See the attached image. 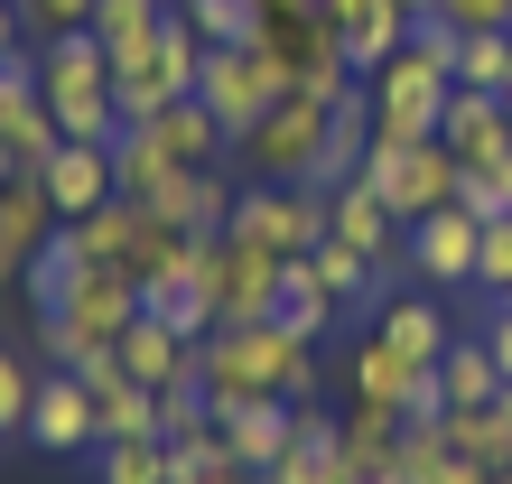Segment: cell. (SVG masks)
I'll return each instance as SVG.
<instances>
[{
	"label": "cell",
	"instance_id": "27",
	"mask_svg": "<svg viewBox=\"0 0 512 484\" xmlns=\"http://www.w3.org/2000/svg\"><path fill=\"white\" fill-rule=\"evenodd\" d=\"M447 447H457L466 466L503 475V466H512V410H503V401H485V410H447Z\"/></svg>",
	"mask_w": 512,
	"mask_h": 484
},
{
	"label": "cell",
	"instance_id": "23",
	"mask_svg": "<svg viewBox=\"0 0 512 484\" xmlns=\"http://www.w3.org/2000/svg\"><path fill=\"white\" fill-rule=\"evenodd\" d=\"M140 215H149L140 196H112V205H94V215H75L66 233H75V252L94 261V270H131V242H140Z\"/></svg>",
	"mask_w": 512,
	"mask_h": 484
},
{
	"label": "cell",
	"instance_id": "42",
	"mask_svg": "<svg viewBox=\"0 0 512 484\" xmlns=\"http://www.w3.org/2000/svg\"><path fill=\"white\" fill-rule=\"evenodd\" d=\"M261 484H326L308 457H280V466H261Z\"/></svg>",
	"mask_w": 512,
	"mask_h": 484
},
{
	"label": "cell",
	"instance_id": "22",
	"mask_svg": "<svg viewBox=\"0 0 512 484\" xmlns=\"http://www.w3.org/2000/svg\"><path fill=\"white\" fill-rule=\"evenodd\" d=\"M373 336H382V345H401L410 363H438L447 345H457V336H447V317H438V298H419V289H401V298H382V317H373Z\"/></svg>",
	"mask_w": 512,
	"mask_h": 484
},
{
	"label": "cell",
	"instance_id": "37",
	"mask_svg": "<svg viewBox=\"0 0 512 484\" xmlns=\"http://www.w3.org/2000/svg\"><path fill=\"white\" fill-rule=\"evenodd\" d=\"M28 401H38V363L0 345V438H28Z\"/></svg>",
	"mask_w": 512,
	"mask_h": 484
},
{
	"label": "cell",
	"instance_id": "16",
	"mask_svg": "<svg viewBox=\"0 0 512 484\" xmlns=\"http://www.w3.org/2000/svg\"><path fill=\"white\" fill-rule=\"evenodd\" d=\"M112 363H122L131 382H149V391H168V382H187V373H205V345H187L177 326H159V317H131L122 336H112Z\"/></svg>",
	"mask_w": 512,
	"mask_h": 484
},
{
	"label": "cell",
	"instance_id": "51",
	"mask_svg": "<svg viewBox=\"0 0 512 484\" xmlns=\"http://www.w3.org/2000/svg\"><path fill=\"white\" fill-rule=\"evenodd\" d=\"M10 10H19V0H10Z\"/></svg>",
	"mask_w": 512,
	"mask_h": 484
},
{
	"label": "cell",
	"instance_id": "30",
	"mask_svg": "<svg viewBox=\"0 0 512 484\" xmlns=\"http://www.w3.org/2000/svg\"><path fill=\"white\" fill-rule=\"evenodd\" d=\"M168 10H177V0H94V38H103L112 56H140V47L168 28Z\"/></svg>",
	"mask_w": 512,
	"mask_h": 484
},
{
	"label": "cell",
	"instance_id": "18",
	"mask_svg": "<svg viewBox=\"0 0 512 484\" xmlns=\"http://www.w3.org/2000/svg\"><path fill=\"white\" fill-rule=\"evenodd\" d=\"M215 429H224L233 457L261 475V466H280L298 447V401H233V410H215Z\"/></svg>",
	"mask_w": 512,
	"mask_h": 484
},
{
	"label": "cell",
	"instance_id": "35",
	"mask_svg": "<svg viewBox=\"0 0 512 484\" xmlns=\"http://www.w3.org/2000/svg\"><path fill=\"white\" fill-rule=\"evenodd\" d=\"M308 270H317V280H326V289L345 298V308H364V298H373V261L354 252V242H336V233H326L317 252H308Z\"/></svg>",
	"mask_w": 512,
	"mask_h": 484
},
{
	"label": "cell",
	"instance_id": "24",
	"mask_svg": "<svg viewBox=\"0 0 512 484\" xmlns=\"http://www.w3.org/2000/svg\"><path fill=\"white\" fill-rule=\"evenodd\" d=\"M438 401L447 410H485V401H503V363L485 354V336H457L438 354Z\"/></svg>",
	"mask_w": 512,
	"mask_h": 484
},
{
	"label": "cell",
	"instance_id": "25",
	"mask_svg": "<svg viewBox=\"0 0 512 484\" xmlns=\"http://www.w3.org/2000/svg\"><path fill=\"white\" fill-rule=\"evenodd\" d=\"M336 308H345V298L326 289V280H317L308 261H289V280H280V298H270V326H289L298 345H317L326 326H336Z\"/></svg>",
	"mask_w": 512,
	"mask_h": 484
},
{
	"label": "cell",
	"instance_id": "17",
	"mask_svg": "<svg viewBox=\"0 0 512 484\" xmlns=\"http://www.w3.org/2000/svg\"><path fill=\"white\" fill-rule=\"evenodd\" d=\"M38 177H47L56 224H75V215H94V205H112V196H122V187H112V149H94V140H66Z\"/></svg>",
	"mask_w": 512,
	"mask_h": 484
},
{
	"label": "cell",
	"instance_id": "33",
	"mask_svg": "<svg viewBox=\"0 0 512 484\" xmlns=\"http://www.w3.org/2000/svg\"><path fill=\"white\" fill-rule=\"evenodd\" d=\"M94 484H168V438H103Z\"/></svg>",
	"mask_w": 512,
	"mask_h": 484
},
{
	"label": "cell",
	"instance_id": "12",
	"mask_svg": "<svg viewBox=\"0 0 512 484\" xmlns=\"http://www.w3.org/2000/svg\"><path fill=\"white\" fill-rule=\"evenodd\" d=\"M410 270L429 289H475V252H485V224L466 215V205H438V215H419L410 233Z\"/></svg>",
	"mask_w": 512,
	"mask_h": 484
},
{
	"label": "cell",
	"instance_id": "21",
	"mask_svg": "<svg viewBox=\"0 0 512 484\" xmlns=\"http://www.w3.org/2000/svg\"><path fill=\"white\" fill-rule=\"evenodd\" d=\"M410 28H419V19L401 10V0H354V10L336 19V38H345V66H354V75H382L391 56L410 47Z\"/></svg>",
	"mask_w": 512,
	"mask_h": 484
},
{
	"label": "cell",
	"instance_id": "5",
	"mask_svg": "<svg viewBox=\"0 0 512 484\" xmlns=\"http://www.w3.org/2000/svg\"><path fill=\"white\" fill-rule=\"evenodd\" d=\"M364 177L382 187V205H391L401 224L438 215V205H457V187H466V168H457V149H447V140H373Z\"/></svg>",
	"mask_w": 512,
	"mask_h": 484
},
{
	"label": "cell",
	"instance_id": "13",
	"mask_svg": "<svg viewBox=\"0 0 512 484\" xmlns=\"http://www.w3.org/2000/svg\"><path fill=\"white\" fill-rule=\"evenodd\" d=\"M140 317L177 326L187 345H205V336L224 326V317H215V289H205V242H196V252L177 261V270H159V280H140Z\"/></svg>",
	"mask_w": 512,
	"mask_h": 484
},
{
	"label": "cell",
	"instance_id": "34",
	"mask_svg": "<svg viewBox=\"0 0 512 484\" xmlns=\"http://www.w3.org/2000/svg\"><path fill=\"white\" fill-rule=\"evenodd\" d=\"M159 177H177V168L159 159V140H149L140 121H122V140H112V187L149 205V196H159Z\"/></svg>",
	"mask_w": 512,
	"mask_h": 484
},
{
	"label": "cell",
	"instance_id": "14",
	"mask_svg": "<svg viewBox=\"0 0 512 484\" xmlns=\"http://www.w3.org/2000/svg\"><path fill=\"white\" fill-rule=\"evenodd\" d=\"M233 177L224 168H177V177H159V196H149V215H168L187 242H215L224 224H233Z\"/></svg>",
	"mask_w": 512,
	"mask_h": 484
},
{
	"label": "cell",
	"instance_id": "11",
	"mask_svg": "<svg viewBox=\"0 0 512 484\" xmlns=\"http://www.w3.org/2000/svg\"><path fill=\"white\" fill-rule=\"evenodd\" d=\"M438 140L457 149V168H466V177H503V168H512V103L485 94V84H457V94H447Z\"/></svg>",
	"mask_w": 512,
	"mask_h": 484
},
{
	"label": "cell",
	"instance_id": "41",
	"mask_svg": "<svg viewBox=\"0 0 512 484\" xmlns=\"http://www.w3.org/2000/svg\"><path fill=\"white\" fill-rule=\"evenodd\" d=\"M438 19L475 38V28H512V0H438Z\"/></svg>",
	"mask_w": 512,
	"mask_h": 484
},
{
	"label": "cell",
	"instance_id": "4",
	"mask_svg": "<svg viewBox=\"0 0 512 484\" xmlns=\"http://www.w3.org/2000/svg\"><path fill=\"white\" fill-rule=\"evenodd\" d=\"M140 317V280L131 270H84V289L66 298V308H47L38 317V354L47 363H84V354H103L122 326Z\"/></svg>",
	"mask_w": 512,
	"mask_h": 484
},
{
	"label": "cell",
	"instance_id": "1",
	"mask_svg": "<svg viewBox=\"0 0 512 484\" xmlns=\"http://www.w3.org/2000/svg\"><path fill=\"white\" fill-rule=\"evenodd\" d=\"M205 391L215 410L233 401H317V345H298L289 326H215L205 336Z\"/></svg>",
	"mask_w": 512,
	"mask_h": 484
},
{
	"label": "cell",
	"instance_id": "36",
	"mask_svg": "<svg viewBox=\"0 0 512 484\" xmlns=\"http://www.w3.org/2000/svg\"><path fill=\"white\" fill-rule=\"evenodd\" d=\"M196 429H215V391H205V373L159 391V438H196Z\"/></svg>",
	"mask_w": 512,
	"mask_h": 484
},
{
	"label": "cell",
	"instance_id": "31",
	"mask_svg": "<svg viewBox=\"0 0 512 484\" xmlns=\"http://www.w3.org/2000/svg\"><path fill=\"white\" fill-rule=\"evenodd\" d=\"M177 10H187V28L205 47H261V0H177Z\"/></svg>",
	"mask_w": 512,
	"mask_h": 484
},
{
	"label": "cell",
	"instance_id": "32",
	"mask_svg": "<svg viewBox=\"0 0 512 484\" xmlns=\"http://www.w3.org/2000/svg\"><path fill=\"white\" fill-rule=\"evenodd\" d=\"M447 466H457V447H447V410L401 419V484H438Z\"/></svg>",
	"mask_w": 512,
	"mask_h": 484
},
{
	"label": "cell",
	"instance_id": "20",
	"mask_svg": "<svg viewBox=\"0 0 512 484\" xmlns=\"http://www.w3.org/2000/svg\"><path fill=\"white\" fill-rule=\"evenodd\" d=\"M140 131L159 140V159H168V168H215V159H233V131H224V121L205 112L196 94H187V103H168L159 121H140Z\"/></svg>",
	"mask_w": 512,
	"mask_h": 484
},
{
	"label": "cell",
	"instance_id": "50",
	"mask_svg": "<svg viewBox=\"0 0 512 484\" xmlns=\"http://www.w3.org/2000/svg\"><path fill=\"white\" fill-rule=\"evenodd\" d=\"M503 308H512V289H503Z\"/></svg>",
	"mask_w": 512,
	"mask_h": 484
},
{
	"label": "cell",
	"instance_id": "7",
	"mask_svg": "<svg viewBox=\"0 0 512 484\" xmlns=\"http://www.w3.org/2000/svg\"><path fill=\"white\" fill-rule=\"evenodd\" d=\"M280 280H289V261L270 252V242H252V233H215L205 242V289H215L224 326H261L270 298H280Z\"/></svg>",
	"mask_w": 512,
	"mask_h": 484
},
{
	"label": "cell",
	"instance_id": "6",
	"mask_svg": "<svg viewBox=\"0 0 512 484\" xmlns=\"http://www.w3.org/2000/svg\"><path fill=\"white\" fill-rule=\"evenodd\" d=\"M289 84H298V75H289V66H280V56H270V47H205V75H196V103L215 112V121H224L233 140H243L252 121H261L270 103L289 94Z\"/></svg>",
	"mask_w": 512,
	"mask_h": 484
},
{
	"label": "cell",
	"instance_id": "26",
	"mask_svg": "<svg viewBox=\"0 0 512 484\" xmlns=\"http://www.w3.org/2000/svg\"><path fill=\"white\" fill-rule=\"evenodd\" d=\"M84 270H94V261H84V252H75V233L56 224L38 252H28V270H19V280H28V298H38V317H47V308H66V298L84 289Z\"/></svg>",
	"mask_w": 512,
	"mask_h": 484
},
{
	"label": "cell",
	"instance_id": "15",
	"mask_svg": "<svg viewBox=\"0 0 512 484\" xmlns=\"http://www.w3.org/2000/svg\"><path fill=\"white\" fill-rule=\"evenodd\" d=\"M38 94H47V103H84V94H112V47L94 38V28L38 38Z\"/></svg>",
	"mask_w": 512,
	"mask_h": 484
},
{
	"label": "cell",
	"instance_id": "29",
	"mask_svg": "<svg viewBox=\"0 0 512 484\" xmlns=\"http://www.w3.org/2000/svg\"><path fill=\"white\" fill-rule=\"evenodd\" d=\"M0 233H10L19 252H38V242L56 233V205H47V177H28V168H10V177H0Z\"/></svg>",
	"mask_w": 512,
	"mask_h": 484
},
{
	"label": "cell",
	"instance_id": "9",
	"mask_svg": "<svg viewBox=\"0 0 512 484\" xmlns=\"http://www.w3.org/2000/svg\"><path fill=\"white\" fill-rule=\"evenodd\" d=\"M28 447H38V457H94V447H103V401L84 391L75 363L38 373V401H28Z\"/></svg>",
	"mask_w": 512,
	"mask_h": 484
},
{
	"label": "cell",
	"instance_id": "44",
	"mask_svg": "<svg viewBox=\"0 0 512 484\" xmlns=\"http://www.w3.org/2000/svg\"><path fill=\"white\" fill-rule=\"evenodd\" d=\"M19 270H28V252H19V242H10V233H0V289H10V280H19Z\"/></svg>",
	"mask_w": 512,
	"mask_h": 484
},
{
	"label": "cell",
	"instance_id": "28",
	"mask_svg": "<svg viewBox=\"0 0 512 484\" xmlns=\"http://www.w3.org/2000/svg\"><path fill=\"white\" fill-rule=\"evenodd\" d=\"M168 484H261V475L224 447V429H196V438H168Z\"/></svg>",
	"mask_w": 512,
	"mask_h": 484
},
{
	"label": "cell",
	"instance_id": "19",
	"mask_svg": "<svg viewBox=\"0 0 512 484\" xmlns=\"http://www.w3.org/2000/svg\"><path fill=\"white\" fill-rule=\"evenodd\" d=\"M326 233H336V242H354L364 261H382V252H401V233H410V224L382 205V187H373V177H354V187H336V196H326Z\"/></svg>",
	"mask_w": 512,
	"mask_h": 484
},
{
	"label": "cell",
	"instance_id": "40",
	"mask_svg": "<svg viewBox=\"0 0 512 484\" xmlns=\"http://www.w3.org/2000/svg\"><path fill=\"white\" fill-rule=\"evenodd\" d=\"M28 38H66V28H94V0H19Z\"/></svg>",
	"mask_w": 512,
	"mask_h": 484
},
{
	"label": "cell",
	"instance_id": "38",
	"mask_svg": "<svg viewBox=\"0 0 512 484\" xmlns=\"http://www.w3.org/2000/svg\"><path fill=\"white\" fill-rule=\"evenodd\" d=\"M503 75H512V47H503V28H475V38L457 47V84H485V94H503Z\"/></svg>",
	"mask_w": 512,
	"mask_h": 484
},
{
	"label": "cell",
	"instance_id": "43",
	"mask_svg": "<svg viewBox=\"0 0 512 484\" xmlns=\"http://www.w3.org/2000/svg\"><path fill=\"white\" fill-rule=\"evenodd\" d=\"M10 47H28V19L10 10V0H0V56H10Z\"/></svg>",
	"mask_w": 512,
	"mask_h": 484
},
{
	"label": "cell",
	"instance_id": "10",
	"mask_svg": "<svg viewBox=\"0 0 512 484\" xmlns=\"http://www.w3.org/2000/svg\"><path fill=\"white\" fill-rule=\"evenodd\" d=\"M345 382H354V401L401 410V419H419V410H447V401H438V363H410L401 345H382V336H364V345L345 354Z\"/></svg>",
	"mask_w": 512,
	"mask_h": 484
},
{
	"label": "cell",
	"instance_id": "49",
	"mask_svg": "<svg viewBox=\"0 0 512 484\" xmlns=\"http://www.w3.org/2000/svg\"><path fill=\"white\" fill-rule=\"evenodd\" d=\"M503 410H512V382H503Z\"/></svg>",
	"mask_w": 512,
	"mask_h": 484
},
{
	"label": "cell",
	"instance_id": "45",
	"mask_svg": "<svg viewBox=\"0 0 512 484\" xmlns=\"http://www.w3.org/2000/svg\"><path fill=\"white\" fill-rule=\"evenodd\" d=\"M261 10H270V19H308L317 0H261Z\"/></svg>",
	"mask_w": 512,
	"mask_h": 484
},
{
	"label": "cell",
	"instance_id": "39",
	"mask_svg": "<svg viewBox=\"0 0 512 484\" xmlns=\"http://www.w3.org/2000/svg\"><path fill=\"white\" fill-rule=\"evenodd\" d=\"M475 289H485V298H503V289H512V215H494V224H485V252H475Z\"/></svg>",
	"mask_w": 512,
	"mask_h": 484
},
{
	"label": "cell",
	"instance_id": "8",
	"mask_svg": "<svg viewBox=\"0 0 512 484\" xmlns=\"http://www.w3.org/2000/svg\"><path fill=\"white\" fill-rule=\"evenodd\" d=\"M224 233H252L280 261H308L317 242H326V196L317 187H270V177H252V187L233 196V224Z\"/></svg>",
	"mask_w": 512,
	"mask_h": 484
},
{
	"label": "cell",
	"instance_id": "2",
	"mask_svg": "<svg viewBox=\"0 0 512 484\" xmlns=\"http://www.w3.org/2000/svg\"><path fill=\"white\" fill-rule=\"evenodd\" d=\"M336 112H345V103H317L308 84H289V94L270 103L243 140H233V159H243L252 177H270V187H308L317 159H326V131H336Z\"/></svg>",
	"mask_w": 512,
	"mask_h": 484
},
{
	"label": "cell",
	"instance_id": "3",
	"mask_svg": "<svg viewBox=\"0 0 512 484\" xmlns=\"http://www.w3.org/2000/svg\"><path fill=\"white\" fill-rule=\"evenodd\" d=\"M196 75H205V38L187 28V10H168V28L140 56H112V103H122V121H159L168 103L196 94Z\"/></svg>",
	"mask_w": 512,
	"mask_h": 484
},
{
	"label": "cell",
	"instance_id": "47",
	"mask_svg": "<svg viewBox=\"0 0 512 484\" xmlns=\"http://www.w3.org/2000/svg\"><path fill=\"white\" fill-rule=\"evenodd\" d=\"M503 47H512V28H503ZM503 103H512V75H503Z\"/></svg>",
	"mask_w": 512,
	"mask_h": 484
},
{
	"label": "cell",
	"instance_id": "46",
	"mask_svg": "<svg viewBox=\"0 0 512 484\" xmlns=\"http://www.w3.org/2000/svg\"><path fill=\"white\" fill-rule=\"evenodd\" d=\"M401 10H410V19H438V0H401Z\"/></svg>",
	"mask_w": 512,
	"mask_h": 484
},
{
	"label": "cell",
	"instance_id": "48",
	"mask_svg": "<svg viewBox=\"0 0 512 484\" xmlns=\"http://www.w3.org/2000/svg\"><path fill=\"white\" fill-rule=\"evenodd\" d=\"M0 177H10V149H0Z\"/></svg>",
	"mask_w": 512,
	"mask_h": 484
}]
</instances>
